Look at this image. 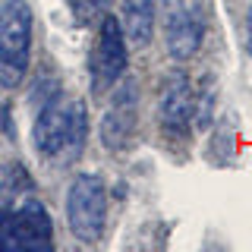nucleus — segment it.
Listing matches in <instances>:
<instances>
[{
  "label": "nucleus",
  "mask_w": 252,
  "mask_h": 252,
  "mask_svg": "<svg viewBox=\"0 0 252 252\" xmlns=\"http://www.w3.org/2000/svg\"><path fill=\"white\" fill-rule=\"evenodd\" d=\"M89 139V110L79 98L54 94L35 114L32 142L35 152L51 164H73Z\"/></svg>",
  "instance_id": "nucleus-1"
},
{
  "label": "nucleus",
  "mask_w": 252,
  "mask_h": 252,
  "mask_svg": "<svg viewBox=\"0 0 252 252\" xmlns=\"http://www.w3.org/2000/svg\"><path fill=\"white\" fill-rule=\"evenodd\" d=\"M32 35H35V16L29 0H3L0 3V89L13 92L26 82Z\"/></svg>",
  "instance_id": "nucleus-2"
},
{
  "label": "nucleus",
  "mask_w": 252,
  "mask_h": 252,
  "mask_svg": "<svg viewBox=\"0 0 252 252\" xmlns=\"http://www.w3.org/2000/svg\"><path fill=\"white\" fill-rule=\"evenodd\" d=\"M66 227L79 243H98L107 224V186L94 173H76L66 189Z\"/></svg>",
  "instance_id": "nucleus-3"
},
{
  "label": "nucleus",
  "mask_w": 252,
  "mask_h": 252,
  "mask_svg": "<svg viewBox=\"0 0 252 252\" xmlns=\"http://www.w3.org/2000/svg\"><path fill=\"white\" fill-rule=\"evenodd\" d=\"M54 220L38 199L16 202L0 211V252H51Z\"/></svg>",
  "instance_id": "nucleus-4"
},
{
  "label": "nucleus",
  "mask_w": 252,
  "mask_h": 252,
  "mask_svg": "<svg viewBox=\"0 0 252 252\" xmlns=\"http://www.w3.org/2000/svg\"><path fill=\"white\" fill-rule=\"evenodd\" d=\"M158 10L170 60H192L205 38V0H158Z\"/></svg>",
  "instance_id": "nucleus-5"
},
{
  "label": "nucleus",
  "mask_w": 252,
  "mask_h": 252,
  "mask_svg": "<svg viewBox=\"0 0 252 252\" xmlns=\"http://www.w3.org/2000/svg\"><path fill=\"white\" fill-rule=\"evenodd\" d=\"M129 66V51H126V35L117 16H104L94 35L92 47V89L94 94H104L110 85H117Z\"/></svg>",
  "instance_id": "nucleus-6"
},
{
  "label": "nucleus",
  "mask_w": 252,
  "mask_h": 252,
  "mask_svg": "<svg viewBox=\"0 0 252 252\" xmlns=\"http://www.w3.org/2000/svg\"><path fill=\"white\" fill-rule=\"evenodd\" d=\"M161 123L167 126L170 132H183L189 120H192V110H195V101H192V85H189L186 73H170L164 79V89H161Z\"/></svg>",
  "instance_id": "nucleus-7"
},
{
  "label": "nucleus",
  "mask_w": 252,
  "mask_h": 252,
  "mask_svg": "<svg viewBox=\"0 0 252 252\" xmlns=\"http://www.w3.org/2000/svg\"><path fill=\"white\" fill-rule=\"evenodd\" d=\"M139 123V110H136V92H120L114 101H110L107 114L101 117V142L110 152H120L126 148V142L132 139Z\"/></svg>",
  "instance_id": "nucleus-8"
},
{
  "label": "nucleus",
  "mask_w": 252,
  "mask_h": 252,
  "mask_svg": "<svg viewBox=\"0 0 252 252\" xmlns=\"http://www.w3.org/2000/svg\"><path fill=\"white\" fill-rule=\"evenodd\" d=\"M120 26L132 47H145L155 35V0H123Z\"/></svg>",
  "instance_id": "nucleus-9"
},
{
  "label": "nucleus",
  "mask_w": 252,
  "mask_h": 252,
  "mask_svg": "<svg viewBox=\"0 0 252 252\" xmlns=\"http://www.w3.org/2000/svg\"><path fill=\"white\" fill-rule=\"evenodd\" d=\"M29 186H32V180H29V170L22 164H16V161L0 164V211L13 208Z\"/></svg>",
  "instance_id": "nucleus-10"
},
{
  "label": "nucleus",
  "mask_w": 252,
  "mask_h": 252,
  "mask_svg": "<svg viewBox=\"0 0 252 252\" xmlns=\"http://www.w3.org/2000/svg\"><path fill=\"white\" fill-rule=\"evenodd\" d=\"M73 3V16L82 26H92V22L104 19V10L110 6V0H69Z\"/></svg>",
  "instance_id": "nucleus-11"
},
{
  "label": "nucleus",
  "mask_w": 252,
  "mask_h": 252,
  "mask_svg": "<svg viewBox=\"0 0 252 252\" xmlns=\"http://www.w3.org/2000/svg\"><path fill=\"white\" fill-rule=\"evenodd\" d=\"M246 54L252 57V3H249V13H246Z\"/></svg>",
  "instance_id": "nucleus-12"
}]
</instances>
